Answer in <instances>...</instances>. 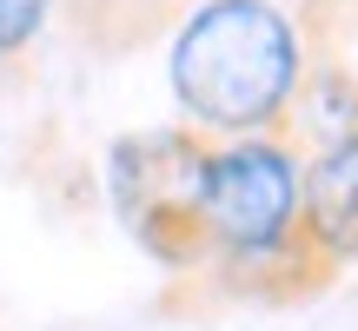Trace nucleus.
Wrapping results in <instances>:
<instances>
[{
    "mask_svg": "<svg viewBox=\"0 0 358 331\" xmlns=\"http://www.w3.org/2000/svg\"><path fill=\"white\" fill-rule=\"evenodd\" d=\"M299 87V34L266 0H206L173 40V93L199 126L259 133Z\"/></svg>",
    "mask_w": 358,
    "mask_h": 331,
    "instance_id": "f257e3e1",
    "label": "nucleus"
},
{
    "mask_svg": "<svg viewBox=\"0 0 358 331\" xmlns=\"http://www.w3.org/2000/svg\"><path fill=\"white\" fill-rule=\"evenodd\" d=\"M113 212L159 265H192L206 252V146L186 133H133L106 159Z\"/></svg>",
    "mask_w": 358,
    "mask_h": 331,
    "instance_id": "f03ea898",
    "label": "nucleus"
},
{
    "mask_svg": "<svg viewBox=\"0 0 358 331\" xmlns=\"http://www.w3.org/2000/svg\"><path fill=\"white\" fill-rule=\"evenodd\" d=\"M206 245H226L232 258L279 252L299 226V166L272 140H232L206 153Z\"/></svg>",
    "mask_w": 358,
    "mask_h": 331,
    "instance_id": "7ed1b4c3",
    "label": "nucleus"
},
{
    "mask_svg": "<svg viewBox=\"0 0 358 331\" xmlns=\"http://www.w3.org/2000/svg\"><path fill=\"white\" fill-rule=\"evenodd\" d=\"M299 192H306V212L299 219H306L312 245L332 252V258H358V133L325 146Z\"/></svg>",
    "mask_w": 358,
    "mask_h": 331,
    "instance_id": "20e7f679",
    "label": "nucleus"
},
{
    "mask_svg": "<svg viewBox=\"0 0 358 331\" xmlns=\"http://www.w3.org/2000/svg\"><path fill=\"white\" fill-rule=\"evenodd\" d=\"M40 20H47V0H0V60L20 53L40 34Z\"/></svg>",
    "mask_w": 358,
    "mask_h": 331,
    "instance_id": "39448f33",
    "label": "nucleus"
}]
</instances>
